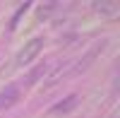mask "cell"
Returning <instances> with one entry per match:
<instances>
[{
	"instance_id": "1",
	"label": "cell",
	"mask_w": 120,
	"mask_h": 118,
	"mask_svg": "<svg viewBox=\"0 0 120 118\" xmlns=\"http://www.w3.org/2000/svg\"><path fill=\"white\" fill-rule=\"evenodd\" d=\"M41 51H43V36L29 39V41L17 51V55H15V67H24V65H29Z\"/></svg>"
},
{
	"instance_id": "2",
	"label": "cell",
	"mask_w": 120,
	"mask_h": 118,
	"mask_svg": "<svg viewBox=\"0 0 120 118\" xmlns=\"http://www.w3.org/2000/svg\"><path fill=\"white\" fill-rule=\"evenodd\" d=\"M91 7L96 15H103V17H115L120 12V3H115V0H94Z\"/></svg>"
},
{
	"instance_id": "3",
	"label": "cell",
	"mask_w": 120,
	"mask_h": 118,
	"mask_svg": "<svg viewBox=\"0 0 120 118\" xmlns=\"http://www.w3.org/2000/svg\"><path fill=\"white\" fill-rule=\"evenodd\" d=\"M103 46H106L103 41H101V43H96V46H94L91 51H89V53H86V55H84V58H82V60H79V63H77V65H75V67H72L70 72H72V75H77V72H84L86 67H89V65H91V63L96 60V55L103 51Z\"/></svg>"
},
{
	"instance_id": "4",
	"label": "cell",
	"mask_w": 120,
	"mask_h": 118,
	"mask_svg": "<svg viewBox=\"0 0 120 118\" xmlns=\"http://www.w3.org/2000/svg\"><path fill=\"white\" fill-rule=\"evenodd\" d=\"M19 101V87L17 84H7L3 92H0V109H10Z\"/></svg>"
},
{
	"instance_id": "5",
	"label": "cell",
	"mask_w": 120,
	"mask_h": 118,
	"mask_svg": "<svg viewBox=\"0 0 120 118\" xmlns=\"http://www.w3.org/2000/svg\"><path fill=\"white\" fill-rule=\"evenodd\" d=\"M77 101H79V96H77V94H70V96H65L63 101H58V104L53 106V109H51V113H53V116H60V113H70V111H75Z\"/></svg>"
},
{
	"instance_id": "6",
	"label": "cell",
	"mask_w": 120,
	"mask_h": 118,
	"mask_svg": "<svg viewBox=\"0 0 120 118\" xmlns=\"http://www.w3.org/2000/svg\"><path fill=\"white\" fill-rule=\"evenodd\" d=\"M29 7H31V3H24V5H19V7H17V12L12 15V19H10V29H17V24H19V19L24 17V12H26Z\"/></svg>"
},
{
	"instance_id": "7",
	"label": "cell",
	"mask_w": 120,
	"mask_h": 118,
	"mask_svg": "<svg viewBox=\"0 0 120 118\" xmlns=\"http://www.w3.org/2000/svg\"><path fill=\"white\" fill-rule=\"evenodd\" d=\"M46 72H48V65H46V63H43V65H38V67H36V70H34L31 75H29V77H26V84H34V82L38 80V77H41V75H46Z\"/></svg>"
},
{
	"instance_id": "8",
	"label": "cell",
	"mask_w": 120,
	"mask_h": 118,
	"mask_svg": "<svg viewBox=\"0 0 120 118\" xmlns=\"http://www.w3.org/2000/svg\"><path fill=\"white\" fill-rule=\"evenodd\" d=\"M53 7H55V5H46V7H41V10H38V17H41V19H43V17H46L48 12H51V10H53Z\"/></svg>"
}]
</instances>
